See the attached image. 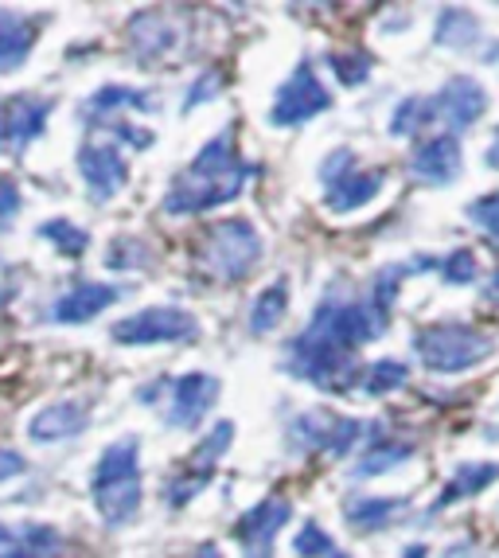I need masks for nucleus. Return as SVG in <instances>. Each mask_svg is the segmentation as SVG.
<instances>
[{"mask_svg": "<svg viewBox=\"0 0 499 558\" xmlns=\"http://www.w3.org/2000/svg\"><path fill=\"white\" fill-rule=\"evenodd\" d=\"M199 336L195 313L180 305H153L133 317H121L110 325V340L125 348H157V344H192Z\"/></svg>", "mask_w": 499, "mask_h": 558, "instance_id": "39448f33", "label": "nucleus"}, {"mask_svg": "<svg viewBox=\"0 0 499 558\" xmlns=\"http://www.w3.org/2000/svg\"><path fill=\"white\" fill-rule=\"evenodd\" d=\"M78 177L94 204H110L130 184V160L121 157L118 145H83L78 149Z\"/></svg>", "mask_w": 499, "mask_h": 558, "instance_id": "4468645a", "label": "nucleus"}, {"mask_svg": "<svg viewBox=\"0 0 499 558\" xmlns=\"http://www.w3.org/2000/svg\"><path fill=\"white\" fill-rule=\"evenodd\" d=\"M367 434V422L360 418H343L332 410L313 407L305 414H296L285 426V441L296 453H332V457H348Z\"/></svg>", "mask_w": 499, "mask_h": 558, "instance_id": "423d86ee", "label": "nucleus"}, {"mask_svg": "<svg viewBox=\"0 0 499 558\" xmlns=\"http://www.w3.org/2000/svg\"><path fill=\"white\" fill-rule=\"evenodd\" d=\"M24 469H28V461H24V457H20L16 449H4V446H0V484L12 481V476H20Z\"/></svg>", "mask_w": 499, "mask_h": 558, "instance_id": "58836bf2", "label": "nucleus"}, {"mask_svg": "<svg viewBox=\"0 0 499 558\" xmlns=\"http://www.w3.org/2000/svg\"><path fill=\"white\" fill-rule=\"evenodd\" d=\"M258 172V165L242 160L234 149V133H219L195 153L192 165L180 172L165 192V211L168 215H199L211 207L234 204L242 196V187Z\"/></svg>", "mask_w": 499, "mask_h": 558, "instance_id": "f257e3e1", "label": "nucleus"}, {"mask_svg": "<svg viewBox=\"0 0 499 558\" xmlns=\"http://www.w3.org/2000/svg\"><path fill=\"white\" fill-rule=\"evenodd\" d=\"M480 39H484L480 20L472 16L468 9H441L437 12V28H434L437 47H449V51H472Z\"/></svg>", "mask_w": 499, "mask_h": 558, "instance_id": "393cba45", "label": "nucleus"}, {"mask_svg": "<svg viewBox=\"0 0 499 558\" xmlns=\"http://www.w3.org/2000/svg\"><path fill=\"white\" fill-rule=\"evenodd\" d=\"M36 234L44 242H51L59 254H66V258H83L86 246H90V234L83 231V227H74L71 219H47V223L36 227Z\"/></svg>", "mask_w": 499, "mask_h": 558, "instance_id": "c85d7f7f", "label": "nucleus"}, {"mask_svg": "<svg viewBox=\"0 0 499 558\" xmlns=\"http://www.w3.org/2000/svg\"><path fill=\"white\" fill-rule=\"evenodd\" d=\"M387 328L390 317H382L370 301H320V308L313 313L305 332L324 340V344H332L336 352L355 355L367 344H375Z\"/></svg>", "mask_w": 499, "mask_h": 558, "instance_id": "20e7f679", "label": "nucleus"}, {"mask_svg": "<svg viewBox=\"0 0 499 558\" xmlns=\"http://www.w3.org/2000/svg\"><path fill=\"white\" fill-rule=\"evenodd\" d=\"M125 106H133V110H157V94L110 83V86H102V90H94L90 98H86L83 121H86V125H113Z\"/></svg>", "mask_w": 499, "mask_h": 558, "instance_id": "412c9836", "label": "nucleus"}, {"mask_svg": "<svg viewBox=\"0 0 499 558\" xmlns=\"http://www.w3.org/2000/svg\"><path fill=\"white\" fill-rule=\"evenodd\" d=\"M215 94H222V71H207V75L195 78V86L184 98V110H195L199 102H211Z\"/></svg>", "mask_w": 499, "mask_h": 558, "instance_id": "e433bc0d", "label": "nucleus"}, {"mask_svg": "<svg viewBox=\"0 0 499 558\" xmlns=\"http://www.w3.org/2000/svg\"><path fill=\"white\" fill-rule=\"evenodd\" d=\"M320 180H324V204L336 215L367 207L370 199L382 192V184H387V177H382L379 168H367V172H363V168L355 165L352 149H336L332 157H324Z\"/></svg>", "mask_w": 499, "mask_h": 558, "instance_id": "0eeeda50", "label": "nucleus"}, {"mask_svg": "<svg viewBox=\"0 0 499 558\" xmlns=\"http://www.w3.org/2000/svg\"><path fill=\"white\" fill-rule=\"evenodd\" d=\"M406 383H410V367L402 360H375L367 372H363V391L375 395V399L390 391H402Z\"/></svg>", "mask_w": 499, "mask_h": 558, "instance_id": "7c9ffc66", "label": "nucleus"}, {"mask_svg": "<svg viewBox=\"0 0 499 558\" xmlns=\"http://www.w3.org/2000/svg\"><path fill=\"white\" fill-rule=\"evenodd\" d=\"M324 110H332V90L320 83L313 59H301L293 75L278 86V98L269 106V125L293 130V125H305V121L320 118Z\"/></svg>", "mask_w": 499, "mask_h": 558, "instance_id": "1a4fd4ad", "label": "nucleus"}, {"mask_svg": "<svg viewBox=\"0 0 499 558\" xmlns=\"http://www.w3.org/2000/svg\"><path fill=\"white\" fill-rule=\"evenodd\" d=\"M464 215H468V223H476L499 246V187L488 192V196L472 199V204L464 207Z\"/></svg>", "mask_w": 499, "mask_h": 558, "instance_id": "f704fd0d", "label": "nucleus"}, {"mask_svg": "<svg viewBox=\"0 0 499 558\" xmlns=\"http://www.w3.org/2000/svg\"><path fill=\"white\" fill-rule=\"evenodd\" d=\"M94 508L106 527H130L145 504V484H141V441L121 438L102 449L98 469L90 481Z\"/></svg>", "mask_w": 499, "mask_h": 558, "instance_id": "f03ea898", "label": "nucleus"}, {"mask_svg": "<svg viewBox=\"0 0 499 558\" xmlns=\"http://www.w3.org/2000/svg\"><path fill=\"white\" fill-rule=\"evenodd\" d=\"M215 402H219V379L207 372H187V375H180V379L168 383L165 422L177 429H195L207 414H211Z\"/></svg>", "mask_w": 499, "mask_h": 558, "instance_id": "f8f14e48", "label": "nucleus"}, {"mask_svg": "<svg viewBox=\"0 0 499 558\" xmlns=\"http://www.w3.org/2000/svg\"><path fill=\"white\" fill-rule=\"evenodd\" d=\"M90 426V402H78V399H63V402H51L28 422V438L36 446H51V441H66V438H78L83 429Z\"/></svg>", "mask_w": 499, "mask_h": 558, "instance_id": "dca6fc26", "label": "nucleus"}, {"mask_svg": "<svg viewBox=\"0 0 499 558\" xmlns=\"http://www.w3.org/2000/svg\"><path fill=\"white\" fill-rule=\"evenodd\" d=\"M20 207H24V192L12 177H0V234L16 223Z\"/></svg>", "mask_w": 499, "mask_h": 558, "instance_id": "c9c22d12", "label": "nucleus"}, {"mask_svg": "<svg viewBox=\"0 0 499 558\" xmlns=\"http://www.w3.org/2000/svg\"><path fill=\"white\" fill-rule=\"evenodd\" d=\"M484 293H488V301H496V305H499V270L488 278V286H484Z\"/></svg>", "mask_w": 499, "mask_h": 558, "instance_id": "a19ab883", "label": "nucleus"}, {"mask_svg": "<svg viewBox=\"0 0 499 558\" xmlns=\"http://www.w3.org/2000/svg\"><path fill=\"white\" fill-rule=\"evenodd\" d=\"M9 145V125H4V106H0V149Z\"/></svg>", "mask_w": 499, "mask_h": 558, "instance_id": "c03bdc74", "label": "nucleus"}, {"mask_svg": "<svg viewBox=\"0 0 499 558\" xmlns=\"http://www.w3.org/2000/svg\"><path fill=\"white\" fill-rule=\"evenodd\" d=\"M39 28H44L39 16H20V12L0 9V75H12L28 63Z\"/></svg>", "mask_w": 499, "mask_h": 558, "instance_id": "6ab92c4d", "label": "nucleus"}, {"mask_svg": "<svg viewBox=\"0 0 499 558\" xmlns=\"http://www.w3.org/2000/svg\"><path fill=\"white\" fill-rule=\"evenodd\" d=\"M261 258V234L249 219H222L207 231L204 262L222 281H242Z\"/></svg>", "mask_w": 499, "mask_h": 558, "instance_id": "6e6552de", "label": "nucleus"}, {"mask_svg": "<svg viewBox=\"0 0 499 558\" xmlns=\"http://www.w3.org/2000/svg\"><path fill=\"white\" fill-rule=\"evenodd\" d=\"M496 481H499L496 461H464V465H457V473L449 476L437 508H449V504H457V500H468V496L484 493V488L496 484Z\"/></svg>", "mask_w": 499, "mask_h": 558, "instance_id": "a878e982", "label": "nucleus"}, {"mask_svg": "<svg viewBox=\"0 0 499 558\" xmlns=\"http://www.w3.org/2000/svg\"><path fill=\"white\" fill-rule=\"evenodd\" d=\"M464 172V153H461V141L441 133V137H429L422 145H414L410 153V177L422 180V184H453L457 177Z\"/></svg>", "mask_w": 499, "mask_h": 558, "instance_id": "2eb2a0df", "label": "nucleus"}, {"mask_svg": "<svg viewBox=\"0 0 499 558\" xmlns=\"http://www.w3.org/2000/svg\"><path fill=\"white\" fill-rule=\"evenodd\" d=\"M484 110H488V90L472 75H453L434 94V118L449 130V137L472 130Z\"/></svg>", "mask_w": 499, "mask_h": 558, "instance_id": "ddd939ff", "label": "nucleus"}, {"mask_svg": "<svg viewBox=\"0 0 499 558\" xmlns=\"http://www.w3.org/2000/svg\"><path fill=\"white\" fill-rule=\"evenodd\" d=\"M434 98H406V102H398V110L390 113V133L394 137H417V133L434 125Z\"/></svg>", "mask_w": 499, "mask_h": 558, "instance_id": "cd10ccee", "label": "nucleus"}, {"mask_svg": "<svg viewBox=\"0 0 499 558\" xmlns=\"http://www.w3.org/2000/svg\"><path fill=\"white\" fill-rule=\"evenodd\" d=\"M293 520V504L285 496H266L249 512L239 515L234 523V539L242 543L246 558H273V543H278L281 527Z\"/></svg>", "mask_w": 499, "mask_h": 558, "instance_id": "9b49d317", "label": "nucleus"}, {"mask_svg": "<svg viewBox=\"0 0 499 558\" xmlns=\"http://www.w3.org/2000/svg\"><path fill=\"white\" fill-rule=\"evenodd\" d=\"M47 118H51V102L39 98V94H16L9 106H4V125H9V145L16 153H24L32 141L44 137Z\"/></svg>", "mask_w": 499, "mask_h": 558, "instance_id": "aec40b11", "label": "nucleus"}, {"mask_svg": "<svg viewBox=\"0 0 499 558\" xmlns=\"http://www.w3.org/2000/svg\"><path fill=\"white\" fill-rule=\"evenodd\" d=\"M434 270H441V278L449 281V286H472L476 274H480V266H476V254L461 246V251L445 254V258H434Z\"/></svg>", "mask_w": 499, "mask_h": 558, "instance_id": "72a5a7b5", "label": "nucleus"}, {"mask_svg": "<svg viewBox=\"0 0 499 558\" xmlns=\"http://www.w3.org/2000/svg\"><path fill=\"white\" fill-rule=\"evenodd\" d=\"M406 496H348L343 500V520L360 535H375V531L394 527L406 515Z\"/></svg>", "mask_w": 499, "mask_h": 558, "instance_id": "a211bd4d", "label": "nucleus"}, {"mask_svg": "<svg viewBox=\"0 0 499 558\" xmlns=\"http://www.w3.org/2000/svg\"><path fill=\"white\" fill-rule=\"evenodd\" d=\"M192 558H222V550H219V547H215V543H204V547L195 550V555H192Z\"/></svg>", "mask_w": 499, "mask_h": 558, "instance_id": "79ce46f5", "label": "nucleus"}, {"mask_svg": "<svg viewBox=\"0 0 499 558\" xmlns=\"http://www.w3.org/2000/svg\"><path fill=\"white\" fill-rule=\"evenodd\" d=\"M130 44H133V56L137 63H157L165 59L172 47H177V28H172V20H160L157 12H137L130 20Z\"/></svg>", "mask_w": 499, "mask_h": 558, "instance_id": "4be33fe9", "label": "nucleus"}, {"mask_svg": "<svg viewBox=\"0 0 499 558\" xmlns=\"http://www.w3.org/2000/svg\"><path fill=\"white\" fill-rule=\"evenodd\" d=\"M328 66H332L343 86H363L370 75V66H375V59H370L367 51H352V56H348V51H332Z\"/></svg>", "mask_w": 499, "mask_h": 558, "instance_id": "473e14b6", "label": "nucleus"}, {"mask_svg": "<svg viewBox=\"0 0 499 558\" xmlns=\"http://www.w3.org/2000/svg\"><path fill=\"white\" fill-rule=\"evenodd\" d=\"M293 550H296V558H348L340 547H336L332 535H328L316 520H308L305 527L296 531Z\"/></svg>", "mask_w": 499, "mask_h": 558, "instance_id": "2f4dec72", "label": "nucleus"}, {"mask_svg": "<svg viewBox=\"0 0 499 558\" xmlns=\"http://www.w3.org/2000/svg\"><path fill=\"white\" fill-rule=\"evenodd\" d=\"M231 441H234V422H215V426L207 429V438L192 449L187 465L180 469L177 476H168V484H165L168 508H187L195 496L204 493L207 484H211L215 469H219L222 453L231 449Z\"/></svg>", "mask_w": 499, "mask_h": 558, "instance_id": "9d476101", "label": "nucleus"}, {"mask_svg": "<svg viewBox=\"0 0 499 558\" xmlns=\"http://www.w3.org/2000/svg\"><path fill=\"white\" fill-rule=\"evenodd\" d=\"M118 298H121V289L110 286V281H78V286H71L63 298L51 305V320H59V325H86V320H94L98 313H106Z\"/></svg>", "mask_w": 499, "mask_h": 558, "instance_id": "f3484780", "label": "nucleus"}, {"mask_svg": "<svg viewBox=\"0 0 499 558\" xmlns=\"http://www.w3.org/2000/svg\"><path fill=\"white\" fill-rule=\"evenodd\" d=\"M106 130L110 133H118L121 141H130L133 149H148V145H153V133L148 130H141V125H130V121H113V125H106Z\"/></svg>", "mask_w": 499, "mask_h": 558, "instance_id": "4c0bfd02", "label": "nucleus"}, {"mask_svg": "<svg viewBox=\"0 0 499 558\" xmlns=\"http://www.w3.org/2000/svg\"><path fill=\"white\" fill-rule=\"evenodd\" d=\"M414 453H417L414 441L390 438V434H379V438L370 441V446L360 453V461H355L352 476H355V481H367V476H382V473H390V469L406 465V461Z\"/></svg>", "mask_w": 499, "mask_h": 558, "instance_id": "b1692460", "label": "nucleus"}, {"mask_svg": "<svg viewBox=\"0 0 499 558\" xmlns=\"http://www.w3.org/2000/svg\"><path fill=\"white\" fill-rule=\"evenodd\" d=\"M289 317V286L285 281H273L269 289H261L254 298V308H249V332L266 336Z\"/></svg>", "mask_w": 499, "mask_h": 558, "instance_id": "bb28decb", "label": "nucleus"}, {"mask_svg": "<svg viewBox=\"0 0 499 558\" xmlns=\"http://www.w3.org/2000/svg\"><path fill=\"white\" fill-rule=\"evenodd\" d=\"M484 160H488L491 168H499V130H496V141L488 145V157H484Z\"/></svg>", "mask_w": 499, "mask_h": 558, "instance_id": "37998d69", "label": "nucleus"}, {"mask_svg": "<svg viewBox=\"0 0 499 558\" xmlns=\"http://www.w3.org/2000/svg\"><path fill=\"white\" fill-rule=\"evenodd\" d=\"M402 558H429V547L426 543H410V547L402 550Z\"/></svg>", "mask_w": 499, "mask_h": 558, "instance_id": "ea45409f", "label": "nucleus"}, {"mask_svg": "<svg viewBox=\"0 0 499 558\" xmlns=\"http://www.w3.org/2000/svg\"><path fill=\"white\" fill-rule=\"evenodd\" d=\"M0 558H59L63 555V535L51 523H24V527L4 535Z\"/></svg>", "mask_w": 499, "mask_h": 558, "instance_id": "5701e85b", "label": "nucleus"}, {"mask_svg": "<svg viewBox=\"0 0 499 558\" xmlns=\"http://www.w3.org/2000/svg\"><path fill=\"white\" fill-rule=\"evenodd\" d=\"M496 352V340L461 320H441L414 332V355L434 375H461Z\"/></svg>", "mask_w": 499, "mask_h": 558, "instance_id": "7ed1b4c3", "label": "nucleus"}, {"mask_svg": "<svg viewBox=\"0 0 499 558\" xmlns=\"http://www.w3.org/2000/svg\"><path fill=\"white\" fill-rule=\"evenodd\" d=\"M153 262H157L153 246H148L145 239H133V234L113 239L110 251H106V266H110V270H145Z\"/></svg>", "mask_w": 499, "mask_h": 558, "instance_id": "c756f323", "label": "nucleus"}]
</instances>
